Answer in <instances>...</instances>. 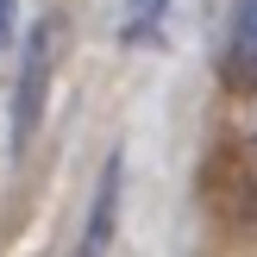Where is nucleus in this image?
Segmentation results:
<instances>
[{"label": "nucleus", "instance_id": "obj_1", "mask_svg": "<svg viewBox=\"0 0 257 257\" xmlns=\"http://www.w3.org/2000/svg\"><path fill=\"white\" fill-rule=\"evenodd\" d=\"M44 82H50V19L32 32V44H25V69H19V107H13V138H32L38 113H44Z\"/></svg>", "mask_w": 257, "mask_h": 257}, {"label": "nucleus", "instance_id": "obj_2", "mask_svg": "<svg viewBox=\"0 0 257 257\" xmlns=\"http://www.w3.org/2000/svg\"><path fill=\"white\" fill-rule=\"evenodd\" d=\"M113 201H119V163H107V176H100V195H94V213H88V232H82V251H75V257H107Z\"/></svg>", "mask_w": 257, "mask_h": 257}, {"label": "nucleus", "instance_id": "obj_3", "mask_svg": "<svg viewBox=\"0 0 257 257\" xmlns=\"http://www.w3.org/2000/svg\"><path fill=\"white\" fill-rule=\"evenodd\" d=\"M232 69L257 82V0H238V25H232Z\"/></svg>", "mask_w": 257, "mask_h": 257}, {"label": "nucleus", "instance_id": "obj_4", "mask_svg": "<svg viewBox=\"0 0 257 257\" xmlns=\"http://www.w3.org/2000/svg\"><path fill=\"white\" fill-rule=\"evenodd\" d=\"M170 19V0H125V44H145V38L163 32Z\"/></svg>", "mask_w": 257, "mask_h": 257}, {"label": "nucleus", "instance_id": "obj_5", "mask_svg": "<svg viewBox=\"0 0 257 257\" xmlns=\"http://www.w3.org/2000/svg\"><path fill=\"white\" fill-rule=\"evenodd\" d=\"M238 157H245V182L257 188V100L238 113Z\"/></svg>", "mask_w": 257, "mask_h": 257}, {"label": "nucleus", "instance_id": "obj_6", "mask_svg": "<svg viewBox=\"0 0 257 257\" xmlns=\"http://www.w3.org/2000/svg\"><path fill=\"white\" fill-rule=\"evenodd\" d=\"M13 25H19V0H0V57L13 44Z\"/></svg>", "mask_w": 257, "mask_h": 257}]
</instances>
